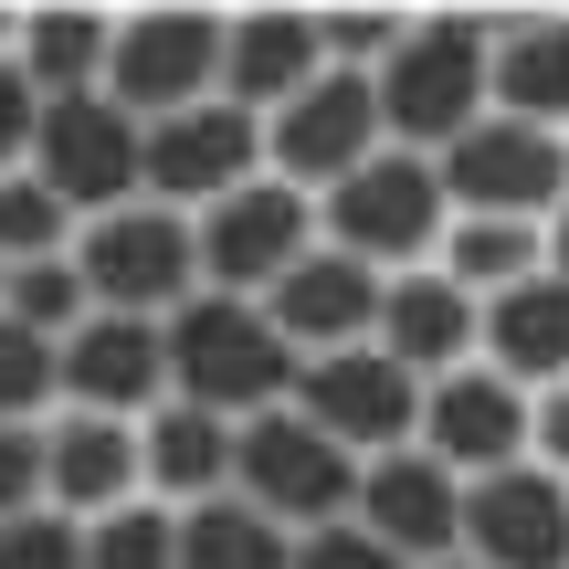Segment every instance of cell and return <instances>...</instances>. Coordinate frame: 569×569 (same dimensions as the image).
Here are the masks:
<instances>
[{
  "instance_id": "1",
  "label": "cell",
  "mask_w": 569,
  "mask_h": 569,
  "mask_svg": "<svg viewBox=\"0 0 569 569\" xmlns=\"http://www.w3.org/2000/svg\"><path fill=\"white\" fill-rule=\"evenodd\" d=\"M159 359H169V401L211 411V422H253L296 390V348L264 327L253 296H180L159 317Z\"/></svg>"
},
{
  "instance_id": "2",
  "label": "cell",
  "mask_w": 569,
  "mask_h": 569,
  "mask_svg": "<svg viewBox=\"0 0 569 569\" xmlns=\"http://www.w3.org/2000/svg\"><path fill=\"white\" fill-rule=\"evenodd\" d=\"M369 106H380V138L432 159L443 138H465L486 117V21L475 11H422L401 21L380 63H369Z\"/></svg>"
},
{
  "instance_id": "3",
  "label": "cell",
  "mask_w": 569,
  "mask_h": 569,
  "mask_svg": "<svg viewBox=\"0 0 569 569\" xmlns=\"http://www.w3.org/2000/svg\"><path fill=\"white\" fill-rule=\"evenodd\" d=\"M443 180H432V159H411V148H369L348 180L317 190V243L348 253V264L369 274H411L432 264V243H443Z\"/></svg>"
},
{
  "instance_id": "4",
  "label": "cell",
  "mask_w": 569,
  "mask_h": 569,
  "mask_svg": "<svg viewBox=\"0 0 569 569\" xmlns=\"http://www.w3.org/2000/svg\"><path fill=\"white\" fill-rule=\"evenodd\" d=\"M232 496H243L253 517H274L284 538H306V528H338L348 517L359 465H348L296 401H274V411H253V422H232Z\"/></svg>"
},
{
  "instance_id": "5",
  "label": "cell",
  "mask_w": 569,
  "mask_h": 569,
  "mask_svg": "<svg viewBox=\"0 0 569 569\" xmlns=\"http://www.w3.org/2000/svg\"><path fill=\"white\" fill-rule=\"evenodd\" d=\"M74 284H84L96 317H169L180 296H201L190 222L159 201H117L96 222H74Z\"/></svg>"
},
{
  "instance_id": "6",
  "label": "cell",
  "mask_w": 569,
  "mask_h": 569,
  "mask_svg": "<svg viewBox=\"0 0 569 569\" xmlns=\"http://www.w3.org/2000/svg\"><path fill=\"white\" fill-rule=\"evenodd\" d=\"M243 180H264V127H253L243 106L201 96V106H180V117L138 127V201H159V211L190 222V211L232 201Z\"/></svg>"
},
{
  "instance_id": "7",
  "label": "cell",
  "mask_w": 569,
  "mask_h": 569,
  "mask_svg": "<svg viewBox=\"0 0 569 569\" xmlns=\"http://www.w3.org/2000/svg\"><path fill=\"white\" fill-rule=\"evenodd\" d=\"M211 74H222V11H117L96 96L127 106L138 127H159V117H180V106H201Z\"/></svg>"
},
{
  "instance_id": "8",
  "label": "cell",
  "mask_w": 569,
  "mask_h": 569,
  "mask_svg": "<svg viewBox=\"0 0 569 569\" xmlns=\"http://www.w3.org/2000/svg\"><path fill=\"white\" fill-rule=\"evenodd\" d=\"M21 169H32L74 222H96V211L138 201V117L106 106V96H53V106H32V148H21Z\"/></svg>"
},
{
  "instance_id": "9",
  "label": "cell",
  "mask_w": 569,
  "mask_h": 569,
  "mask_svg": "<svg viewBox=\"0 0 569 569\" xmlns=\"http://www.w3.org/2000/svg\"><path fill=\"white\" fill-rule=\"evenodd\" d=\"M284 401H296L306 422L348 453V465L401 453L411 422H422V380H401L369 338H359V348H327V359H296V390H284Z\"/></svg>"
},
{
  "instance_id": "10",
  "label": "cell",
  "mask_w": 569,
  "mask_h": 569,
  "mask_svg": "<svg viewBox=\"0 0 569 569\" xmlns=\"http://www.w3.org/2000/svg\"><path fill=\"white\" fill-rule=\"evenodd\" d=\"M432 180H443V211H475V222H549L569 169H559V138H549V127L475 117L465 138L432 148Z\"/></svg>"
},
{
  "instance_id": "11",
  "label": "cell",
  "mask_w": 569,
  "mask_h": 569,
  "mask_svg": "<svg viewBox=\"0 0 569 569\" xmlns=\"http://www.w3.org/2000/svg\"><path fill=\"white\" fill-rule=\"evenodd\" d=\"M317 243V201L284 180H243L232 201H211L190 222V264H201L211 296H264V284Z\"/></svg>"
},
{
  "instance_id": "12",
  "label": "cell",
  "mask_w": 569,
  "mask_h": 569,
  "mask_svg": "<svg viewBox=\"0 0 569 569\" xmlns=\"http://www.w3.org/2000/svg\"><path fill=\"white\" fill-rule=\"evenodd\" d=\"M369 148H390L380 138V106H369V74H338V63H327L306 96H284L264 117V180H284V190L317 201V190L348 180Z\"/></svg>"
},
{
  "instance_id": "13",
  "label": "cell",
  "mask_w": 569,
  "mask_h": 569,
  "mask_svg": "<svg viewBox=\"0 0 569 569\" xmlns=\"http://www.w3.org/2000/svg\"><path fill=\"white\" fill-rule=\"evenodd\" d=\"M411 453H432V465H443L453 486H475V475H507V465H528V390H517V380H496L486 359L443 369V380L422 390Z\"/></svg>"
},
{
  "instance_id": "14",
  "label": "cell",
  "mask_w": 569,
  "mask_h": 569,
  "mask_svg": "<svg viewBox=\"0 0 569 569\" xmlns=\"http://www.w3.org/2000/svg\"><path fill=\"white\" fill-rule=\"evenodd\" d=\"M453 559H475V569H559V559H569V496H559V465L475 475V486L453 496Z\"/></svg>"
},
{
  "instance_id": "15",
  "label": "cell",
  "mask_w": 569,
  "mask_h": 569,
  "mask_svg": "<svg viewBox=\"0 0 569 569\" xmlns=\"http://www.w3.org/2000/svg\"><path fill=\"white\" fill-rule=\"evenodd\" d=\"M53 401L96 422H148L169 401L159 317H84L74 338H53Z\"/></svg>"
},
{
  "instance_id": "16",
  "label": "cell",
  "mask_w": 569,
  "mask_h": 569,
  "mask_svg": "<svg viewBox=\"0 0 569 569\" xmlns=\"http://www.w3.org/2000/svg\"><path fill=\"white\" fill-rule=\"evenodd\" d=\"M380 284H390V274H369V264H348V253L306 243L253 306H264V327L296 348V359H327V348H359V338H369V317H380Z\"/></svg>"
},
{
  "instance_id": "17",
  "label": "cell",
  "mask_w": 569,
  "mask_h": 569,
  "mask_svg": "<svg viewBox=\"0 0 569 569\" xmlns=\"http://www.w3.org/2000/svg\"><path fill=\"white\" fill-rule=\"evenodd\" d=\"M453 475L432 465V453H380V465H359V496H348V528H369L401 569H432V559H453Z\"/></svg>"
},
{
  "instance_id": "18",
  "label": "cell",
  "mask_w": 569,
  "mask_h": 569,
  "mask_svg": "<svg viewBox=\"0 0 569 569\" xmlns=\"http://www.w3.org/2000/svg\"><path fill=\"white\" fill-rule=\"evenodd\" d=\"M317 74H327L317 11H222V74H211V96L243 106L253 127H264L284 96H306Z\"/></svg>"
},
{
  "instance_id": "19",
  "label": "cell",
  "mask_w": 569,
  "mask_h": 569,
  "mask_svg": "<svg viewBox=\"0 0 569 569\" xmlns=\"http://www.w3.org/2000/svg\"><path fill=\"white\" fill-rule=\"evenodd\" d=\"M369 348H380L401 380H443V369H465L475 359V296H453L432 264H411V274H390L380 284V317H369Z\"/></svg>"
},
{
  "instance_id": "20",
  "label": "cell",
  "mask_w": 569,
  "mask_h": 569,
  "mask_svg": "<svg viewBox=\"0 0 569 569\" xmlns=\"http://www.w3.org/2000/svg\"><path fill=\"white\" fill-rule=\"evenodd\" d=\"M42 507L74 517V528L138 507V422H96V411L42 422Z\"/></svg>"
},
{
  "instance_id": "21",
  "label": "cell",
  "mask_w": 569,
  "mask_h": 569,
  "mask_svg": "<svg viewBox=\"0 0 569 569\" xmlns=\"http://www.w3.org/2000/svg\"><path fill=\"white\" fill-rule=\"evenodd\" d=\"M138 496L169 507V517L232 496V422H211V411H190V401H159L138 422Z\"/></svg>"
},
{
  "instance_id": "22",
  "label": "cell",
  "mask_w": 569,
  "mask_h": 569,
  "mask_svg": "<svg viewBox=\"0 0 569 569\" xmlns=\"http://www.w3.org/2000/svg\"><path fill=\"white\" fill-rule=\"evenodd\" d=\"M475 348H486L496 380L559 390V369H569V284L528 274V284H507V296H486V306H475Z\"/></svg>"
},
{
  "instance_id": "23",
  "label": "cell",
  "mask_w": 569,
  "mask_h": 569,
  "mask_svg": "<svg viewBox=\"0 0 569 569\" xmlns=\"http://www.w3.org/2000/svg\"><path fill=\"white\" fill-rule=\"evenodd\" d=\"M486 117L559 138V21H486Z\"/></svg>"
},
{
  "instance_id": "24",
  "label": "cell",
  "mask_w": 569,
  "mask_h": 569,
  "mask_svg": "<svg viewBox=\"0 0 569 569\" xmlns=\"http://www.w3.org/2000/svg\"><path fill=\"white\" fill-rule=\"evenodd\" d=\"M432 274L486 306V296H507V284L549 274V222H475V211H453L443 243H432Z\"/></svg>"
},
{
  "instance_id": "25",
  "label": "cell",
  "mask_w": 569,
  "mask_h": 569,
  "mask_svg": "<svg viewBox=\"0 0 569 569\" xmlns=\"http://www.w3.org/2000/svg\"><path fill=\"white\" fill-rule=\"evenodd\" d=\"M106 32H117V11H21V84H32V106L53 96H96L106 84Z\"/></svg>"
},
{
  "instance_id": "26",
  "label": "cell",
  "mask_w": 569,
  "mask_h": 569,
  "mask_svg": "<svg viewBox=\"0 0 569 569\" xmlns=\"http://www.w3.org/2000/svg\"><path fill=\"white\" fill-rule=\"evenodd\" d=\"M296 538L274 517H253L243 496H211V507H180V569H284Z\"/></svg>"
},
{
  "instance_id": "27",
  "label": "cell",
  "mask_w": 569,
  "mask_h": 569,
  "mask_svg": "<svg viewBox=\"0 0 569 569\" xmlns=\"http://www.w3.org/2000/svg\"><path fill=\"white\" fill-rule=\"evenodd\" d=\"M0 317L21 327V338H74L84 317H96V306H84V284H74V253H53V264H11L0 274Z\"/></svg>"
},
{
  "instance_id": "28",
  "label": "cell",
  "mask_w": 569,
  "mask_h": 569,
  "mask_svg": "<svg viewBox=\"0 0 569 569\" xmlns=\"http://www.w3.org/2000/svg\"><path fill=\"white\" fill-rule=\"evenodd\" d=\"M53 253H74V211H63L32 169H0V274L11 264H53Z\"/></svg>"
},
{
  "instance_id": "29",
  "label": "cell",
  "mask_w": 569,
  "mask_h": 569,
  "mask_svg": "<svg viewBox=\"0 0 569 569\" xmlns=\"http://www.w3.org/2000/svg\"><path fill=\"white\" fill-rule=\"evenodd\" d=\"M84 569H180V517L148 496L117 517H84Z\"/></svg>"
},
{
  "instance_id": "30",
  "label": "cell",
  "mask_w": 569,
  "mask_h": 569,
  "mask_svg": "<svg viewBox=\"0 0 569 569\" xmlns=\"http://www.w3.org/2000/svg\"><path fill=\"white\" fill-rule=\"evenodd\" d=\"M0 569H84V528L53 507L32 517H0Z\"/></svg>"
},
{
  "instance_id": "31",
  "label": "cell",
  "mask_w": 569,
  "mask_h": 569,
  "mask_svg": "<svg viewBox=\"0 0 569 569\" xmlns=\"http://www.w3.org/2000/svg\"><path fill=\"white\" fill-rule=\"evenodd\" d=\"M42 401H53V348L0 317V422H42Z\"/></svg>"
},
{
  "instance_id": "32",
  "label": "cell",
  "mask_w": 569,
  "mask_h": 569,
  "mask_svg": "<svg viewBox=\"0 0 569 569\" xmlns=\"http://www.w3.org/2000/svg\"><path fill=\"white\" fill-rule=\"evenodd\" d=\"M42 507V422H0V517Z\"/></svg>"
},
{
  "instance_id": "33",
  "label": "cell",
  "mask_w": 569,
  "mask_h": 569,
  "mask_svg": "<svg viewBox=\"0 0 569 569\" xmlns=\"http://www.w3.org/2000/svg\"><path fill=\"white\" fill-rule=\"evenodd\" d=\"M284 569H401V559H390V549H380L369 528H348V517H338V528H306Z\"/></svg>"
},
{
  "instance_id": "34",
  "label": "cell",
  "mask_w": 569,
  "mask_h": 569,
  "mask_svg": "<svg viewBox=\"0 0 569 569\" xmlns=\"http://www.w3.org/2000/svg\"><path fill=\"white\" fill-rule=\"evenodd\" d=\"M21 148H32V84H21V63L0 53V169H21Z\"/></svg>"
},
{
  "instance_id": "35",
  "label": "cell",
  "mask_w": 569,
  "mask_h": 569,
  "mask_svg": "<svg viewBox=\"0 0 569 569\" xmlns=\"http://www.w3.org/2000/svg\"><path fill=\"white\" fill-rule=\"evenodd\" d=\"M432 569H475V559H432Z\"/></svg>"
}]
</instances>
